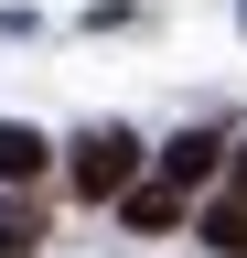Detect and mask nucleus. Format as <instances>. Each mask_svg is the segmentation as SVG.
I'll use <instances>...</instances> for the list:
<instances>
[{"instance_id":"f257e3e1","label":"nucleus","mask_w":247,"mask_h":258,"mask_svg":"<svg viewBox=\"0 0 247 258\" xmlns=\"http://www.w3.org/2000/svg\"><path fill=\"white\" fill-rule=\"evenodd\" d=\"M129 183H140V140L129 129H86L75 140V205H118Z\"/></svg>"},{"instance_id":"f03ea898","label":"nucleus","mask_w":247,"mask_h":258,"mask_svg":"<svg viewBox=\"0 0 247 258\" xmlns=\"http://www.w3.org/2000/svg\"><path fill=\"white\" fill-rule=\"evenodd\" d=\"M118 215H129L140 237H183V226H194V194H172L161 172H140L129 194H118Z\"/></svg>"},{"instance_id":"7ed1b4c3","label":"nucleus","mask_w":247,"mask_h":258,"mask_svg":"<svg viewBox=\"0 0 247 258\" xmlns=\"http://www.w3.org/2000/svg\"><path fill=\"white\" fill-rule=\"evenodd\" d=\"M215 172H226V140H215V129H183V140L161 151V183H172V194H194V183H215Z\"/></svg>"},{"instance_id":"20e7f679","label":"nucleus","mask_w":247,"mask_h":258,"mask_svg":"<svg viewBox=\"0 0 247 258\" xmlns=\"http://www.w3.org/2000/svg\"><path fill=\"white\" fill-rule=\"evenodd\" d=\"M43 172H54V140H43V129H22V118H0V183L22 194V183H43Z\"/></svg>"},{"instance_id":"39448f33","label":"nucleus","mask_w":247,"mask_h":258,"mask_svg":"<svg viewBox=\"0 0 247 258\" xmlns=\"http://www.w3.org/2000/svg\"><path fill=\"white\" fill-rule=\"evenodd\" d=\"M194 237H204L215 258H247V205H236V194H215V205L194 215Z\"/></svg>"},{"instance_id":"423d86ee","label":"nucleus","mask_w":247,"mask_h":258,"mask_svg":"<svg viewBox=\"0 0 247 258\" xmlns=\"http://www.w3.org/2000/svg\"><path fill=\"white\" fill-rule=\"evenodd\" d=\"M43 247V205L22 194V205H0V258H33Z\"/></svg>"},{"instance_id":"0eeeda50","label":"nucleus","mask_w":247,"mask_h":258,"mask_svg":"<svg viewBox=\"0 0 247 258\" xmlns=\"http://www.w3.org/2000/svg\"><path fill=\"white\" fill-rule=\"evenodd\" d=\"M226 194H236V205H247V151H236V161H226Z\"/></svg>"}]
</instances>
